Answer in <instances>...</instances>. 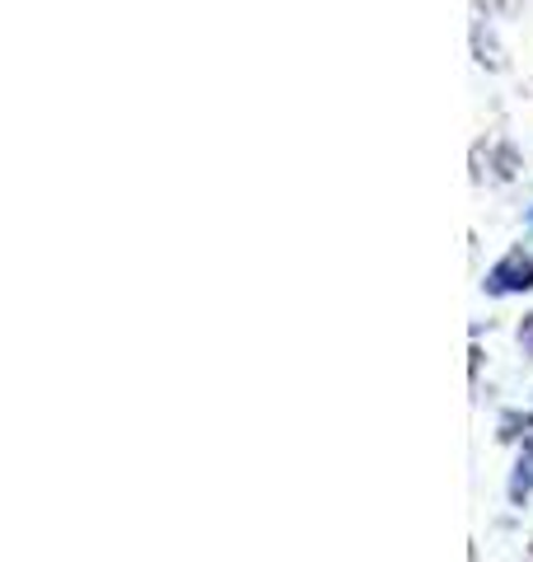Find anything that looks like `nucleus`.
I'll return each instance as SVG.
<instances>
[{
    "label": "nucleus",
    "mask_w": 533,
    "mask_h": 562,
    "mask_svg": "<svg viewBox=\"0 0 533 562\" xmlns=\"http://www.w3.org/2000/svg\"><path fill=\"white\" fill-rule=\"evenodd\" d=\"M533 286V258L524 249H510L496 268L487 272V291L491 295H510V291H529Z\"/></svg>",
    "instance_id": "obj_1"
},
{
    "label": "nucleus",
    "mask_w": 533,
    "mask_h": 562,
    "mask_svg": "<svg viewBox=\"0 0 533 562\" xmlns=\"http://www.w3.org/2000/svg\"><path fill=\"white\" fill-rule=\"evenodd\" d=\"M529 492H533V436H524L520 469H514V479H510V497H514V502H524Z\"/></svg>",
    "instance_id": "obj_2"
},
{
    "label": "nucleus",
    "mask_w": 533,
    "mask_h": 562,
    "mask_svg": "<svg viewBox=\"0 0 533 562\" xmlns=\"http://www.w3.org/2000/svg\"><path fill=\"white\" fill-rule=\"evenodd\" d=\"M524 342H529V351H533V319L524 324Z\"/></svg>",
    "instance_id": "obj_3"
},
{
    "label": "nucleus",
    "mask_w": 533,
    "mask_h": 562,
    "mask_svg": "<svg viewBox=\"0 0 533 562\" xmlns=\"http://www.w3.org/2000/svg\"><path fill=\"white\" fill-rule=\"evenodd\" d=\"M529 225H533V211H529Z\"/></svg>",
    "instance_id": "obj_4"
}]
</instances>
